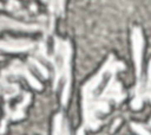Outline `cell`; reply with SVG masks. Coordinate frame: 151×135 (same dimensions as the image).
Listing matches in <instances>:
<instances>
[{"label":"cell","instance_id":"6da1fadb","mask_svg":"<svg viewBox=\"0 0 151 135\" xmlns=\"http://www.w3.org/2000/svg\"><path fill=\"white\" fill-rule=\"evenodd\" d=\"M125 69V64L110 54L98 72L92 76L81 89L83 124L78 133L85 129L96 130L101 124V117L106 115L112 104H119L125 97L122 83L117 73Z\"/></svg>","mask_w":151,"mask_h":135},{"label":"cell","instance_id":"7a4b0ae2","mask_svg":"<svg viewBox=\"0 0 151 135\" xmlns=\"http://www.w3.org/2000/svg\"><path fill=\"white\" fill-rule=\"evenodd\" d=\"M45 46H41L39 56L44 59L51 62L54 70V82L53 89L57 90L61 84V104L66 105L70 96L71 89V57H72V46L70 40L54 37L53 54H45Z\"/></svg>","mask_w":151,"mask_h":135},{"label":"cell","instance_id":"3957f363","mask_svg":"<svg viewBox=\"0 0 151 135\" xmlns=\"http://www.w3.org/2000/svg\"><path fill=\"white\" fill-rule=\"evenodd\" d=\"M132 52H133V60L136 66V76H137V84L134 88V95L138 94L142 89L143 82H142V66H143V49H144V37L142 33V30L139 27H133L132 34Z\"/></svg>","mask_w":151,"mask_h":135},{"label":"cell","instance_id":"277c9868","mask_svg":"<svg viewBox=\"0 0 151 135\" xmlns=\"http://www.w3.org/2000/svg\"><path fill=\"white\" fill-rule=\"evenodd\" d=\"M35 46V43L27 38H5L0 40V53L1 52H27ZM2 56L0 54V60Z\"/></svg>","mask_w":151,"mask_h":135},{"label":"cell","instance_id":"5b68a950","mask_svg":"<svg viewBox=\"0 0 151 135\" xmlns=\"http://www.w3.org/2000/svg\"><path fill=\"white\" fill-rule=\"evenodd\" d=\"M2 75H13V76H22V77H25L28 82H29V84H31V86H33L34 89H37V90H41V84L38 82V79L28 71V69L21 63V62H19V60H15L11 66H8V69L7 70H5L4 71V73Z\"/></svg>","mask_w":151,"mask_h":135},{"label":"cell","instance_id":"8992f818","mask_svg":"<svg viewBox=\"0 0 151 135\" xmlns=\"http://www.w3.org/2000/svg\"><path fill=\"white\" fill-rule=\"evenodd\" d=\"M41 27L37 24H26L18 21L15 19L8 18L6 15H0V31L2 30H14V31H25V32H34L40 30Z\"/></svg>","mask_w":151,"mask_h":135},{"label":"cell","instance_id":"52a82bcc","mask_svg":"<svg viewBox=\"0 0 151 135\" xmlns=\"http://www.w3.org/2000/svg\"><path fill=\"white\" fill-rule=\"evenodd\" d=\"M147 99L151 102V59L149 62V68H147V79L145 82V85H142L140 91L134 95L132 102H131V107L134 110H138L142 108L143 101Z\"/></svg>","mask_w":151,"mask_h":135},{"label":"cell","instance_id":"ba28073f","mask_svg":"<svg viewBox=\"0 0 151 135\" xmlns=\"http://www.w3.org/2000/svg\"><path fill=\"white\" fill-rule=\"evenodd\" d=\"M42 1L47 5V8H48L50 13L53 17L63 14L64 6H65V0H42Z\"/></svg>","mask_w":151,"mask_h":135},{"label":"cell","instance_id":"9c48e42d","mask_svg":"<svg viewBox=\"0 0 151 135\" xmlns=\"http://www.w3.org/2000/svg\"><path fill=\"white\" fill-rule=\"evenodd\" d=\"M53 133L54 134H65L67 133V130H65V126H64V117L63 114H57L54 117V122H53Z\"/></svg>","mask_w":151,"mask_h":135},{"label":"cell","instance_id":"30bf717a","mask_svg":"<svg viewBox=\"0 0 151 135\" xmlns=\"http://www.w3.org/2000/svg\"><path fill=\"white\" fill-rule=\"evenodd\" d=\"M29 62H31V63L34 65V68H35V69H37V70L42 75V77H44V78H47V77H48L47 69H46L41 63H39V62H38L37 59H34V58H31V59H29Z\"/></svg>","mask_w":151,"mask_h":135},{"label":"cell","instance_id":"8fae6325","mask_svg":"<svg viewBox=\"0 0 151 135\" xmlns=\"http://www.w3.org/2000/svg\"><path fill=\"white\" fill-rule=\"evenodd\" d=\"M131 127H132V129H133V131L134 133H137V134H143V135H149L150 134V131L149 130H146L142 124H139V123H136V122H132L131 123Z\"/></svg>","mask_w":151,"mask_h":135},{"label":"cell","instance_id":"7c38bea8","mask_svg":"<svg viewBox=\"0 0 151 135\" xmlns=\"http://www.w3.org/2000/svg\"><path fill=\"white\" fill-rule=\"evenodd\" d=\"M150 126H151V118H150Z\"/></svg>","mask_w":151,"mask_h":135}]
</instances>
